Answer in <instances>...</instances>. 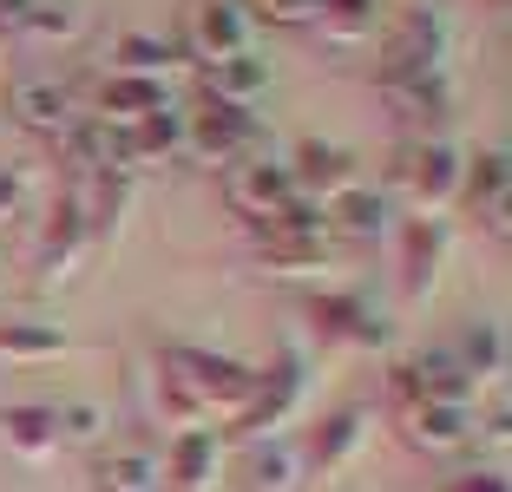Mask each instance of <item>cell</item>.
<instances>
[{
	"label": "cell",
	"mask_w": 512,
	"mask_h": 492,
	"mask_svg": "<svg viewBox=\"0 0 512 492\" xmlns=\"http://www.w3.org/2000/svg\"><path fill=\"white\" fill-rule=\"evenodd\" d=\"M309 322H316L329 342H348V348H381L388 342V315H381L368 296H355V289L309 296Z\"/></svg>",
	"instance_id": "cell-11"
},
{
	"label": "cell",
	"mask_w": 512,
	"mask_h": 492,
	"mask_svg": "<svg viewBox=\"0 0 512 492\" xmlns=\"http://www.w3.org/2000/svg\"><path fill=\"white\" fill-rule=\"evenodd\" d=\"M92 492H158V453L151 447H99L92 453Z\"/></svg>",
	"instance_id": "cell-22"
},
{
	"label": "cell",
	"mask_w": 512,
	"mask_h": 492,
	"mask_svg": "<svg viewBox=\"0 0 512 492\" xmlns=\"http://www.w3.org/2000/svg\"><path fill=\"white\" fill-rule=\"evenodd\" d=\"M440 263H447V230L434 217L401 224V237H394V283H401V296H427L440 283Z\"/></svg>",
	"instance_id": "cell-12"
},
{
	"label": "cell",
	"mask_w": 512,
	"mask_h": 492,
	"mask_svg": "<svg viewBox=\"0 0 512 492\" xmlns=\"http://www.w3.org/2000/svg\"><path fill=\"white\" fill-rule=\"evenodd\" d=\"M178 151H184V119L178 112H151V119L112 132V158L119 164H165V158H178Z\"/></svg>",
	"instance_id": "cell-19"
},
{
	"label": "cell",
	"mask_w": 512,
	"mask_h": 492,
	"mask_svg": "<svg viewBox=\"0 0 512 492\" xmlns=\"http://www.w3.org/2000/svg\"><path fill=\"white\" fill-rule=\"evenodd\" d=\"M0 440L20 453V460H40V453L60 447V427H53V407L27 401V407H0Z\"/></svg>",
	"instance_id": "cell-26"
},
{
	"label": "cell",
	"mask_w": 512,
	"mask_h": 492,
	"mask_svg": "<svg viewBox=\"0 0 512 492\" xmlns=\"http://www.w3.org/2000/svg\"><path fill=\"white\" fill-rule=\"evenodd\" d=\"M243 14H263L270 27H309L316 0H243Z\"/></svg>",
	"instance_id": "cell-32"
},
{
	"label": "cell",
	"mask_w": 512,
	"mask_h": 492,
	"mask_svg": "<svg viewBox=\"0 0 512 492\" xmlns=\"http://www.w3.org/2000/svg\"><path fill=\"white\" fill-rule=\"evenodd\" d=\"M440 66H447V20L427 14V7L394 20L388 40H381V86H407V79H427Z\"/></svg>",
	"instance_id": "cell-5"
},
{
	"label": "cell",
	"mask_w": 512,
	"mask_h": 492,
	"mask_svg": "<svg viewBox=\"0 0 512 492\" xmlns=\"http://www.w3.org/2000/svg\"><path fill=\"white\" fill-rule=\"evenodd\" d=\"M230 486L237 492H296L302 486V453L283 440H243L237 460H230Z\"/></svg>",
	"instance_id": "cell-13"
},
{
	"label": "cell",
	"mask_w": 512,
	"mask_h": 492,
	"mask_svg": "<svg viewBox=\"0 0 512 492\" xmlns=\"http://www.w3.org/2000/svg\"><path fill=\"white\" fill-rule=\"evenodd\" d=\"M14 210H20V178H14V171H0V224H7Z\"/></svg>",
	"instance_id": "cell-35"
},
{
	"label": "cell",
	"mask_w": 512,
	"mask_h": 492,
	"mask_svg": "<svg viewBox=\"0 0 512 492\" xmlns=\"http://www.w3.org/2000/svg\"><path fill=\"white\" fill-rule=\"evenodd\" d=\"M60 138V158H66V171H73V178H99V171H112V132L106 125H66V132H53Z\"/></svg>",
	"instance_id": "cell-27"
},
{
	"label": "cell",
	"mask_w": 512,
	"mask_h": 492,
	"mask_svg": "<svg viewBox=\"0 0 512 492\" xmlns=\"http://www.w3.org/2000/svg\"><path fill=\"white\" fill-rule=\"evenodd\" d=\"M460 164L467 158H460L447 138H401L394 158H388V184L427 217V210H440L453 191H460Z\"/></svg>",
	"instance_id": "cell-4"
},
{
	"label": "cell",
	"mask_w": 512,
	"mask_h": 492,
	"mask_svg": "<svg viewBox=\"0 0 512 492\" xmlns=\"http://www.w3.org/2000/svg\"><path fill=\"white\" fill-rule=\"evenodd\" d=\"M184 151H197L204 164H237L243 151H256V119L237 105H197L184 119Z\"/></svg>",
	"instance_id": "cell-9"
},
{
	"label": "cell",
	"mask_w": 512,
	"mask_h": 492,
	"mask_svg": "<svg viewBox=\"0 0 512 492\" xmlns=\"http://www.w3.org/2000/svg\"><path fill=\"white\" fill-rule=\"evenodd\" d=\"M381 92H388L394 119L407 125V138H440V125H447V112H453V92H447L440 73L407 79V86H381Z\"/></svg>",
	"instance_id": "cell-18"
},
{
	"label": "cell",
	"mask_w": 512,
	"mask_h": 492,
	"mask_svg": "<svg viewBox=\"0 0 512 492\" xmlns=\"http://www.w3.org/2000/svg\"><path fill=\"white\" fill-rule=\"evenodd\" d=\"M53 427H60V447H99L106 440V407L99 401H60L53 407Z\"/></svg>",
	"instance_id": "cell-30"
},
{
	"label": "cell",
	"mask_w": 512,
	"mask_h": 492,
	"mask_svg": "<svg viewBox=\"0 0 512 492\" xmlns=\"http://www.w3.org/2000/svg\"><path fill=\"white\" fill-rule=\"evenodd\" d=\"M224 204L237 210L250 230H270L276 217L302 204V191L289 184V171L270 158V151H243L237 164H224Z\"/></svg>",
	"instance_id": "cell-2"
},
{
	"label": "cell",
	"mask_w": 512,
	"mask_h": 492,
	"mask_svg": "<svg viewBox=\"0 0 512 492\" xmlns=\"http://www.w3.org/2000/svg\"><path fill=\"white\" fill-rule=\"evenodd\" d=\"M184 66V53H178V40H158V33H119L112 40V73H132V79H165V73H178Z\"/></svg>",
	"instance_id": "cell-24"
},
{
	"label": "cell",
	"mask_w": 512,
	"mask_h": 492,
	"mask_svg": "<svg viewBox=\"0 0 512 492\" xmlns=\"http://www.w3.org/2000/svg\"><path fill=\"white\" fill-rule=\"evenodd\" d=\"M33 7H40V0H0V27H20Z\"/></svg>",
	"instance_id": "cell-36"
},
{
	"label": "cell",
	"mask_w": 512,
	"mask_h": 492,
	"mask_svg": "<svg viewBox=\"0 0 512 492\" xmlns=\"http://www.w3.org/2000/svg\"><path fill=\"white\" fill-rule=\"evenodd\" d=\"M316 27H329L335 40H362L375 27V0H316Z\"/></svg>",
	"instance_id": "cell-31"
},
{
	"label": "cell",
	"mask_w": 512,
	"mask_h": 492,
	"mask_svg": "<svg viewBox=\"0 0 512 492\" xmlns=\"http://www.w3.org/2000/svg\"><path fill=\"white\" fill-rule=\"evenodd\" d=\"M296 394H302V361L283 348L270 374H256V394H250V407L237 414V427H230V433H237V440H270V433L296 414Z\"/></svg>",
	"instance_id": "cell-8"
},
{
	"label": "cell",
	"mask_w": 512,
	"mask_h": 492,
	"mask_svg": "<svg viewBox=\"0 0 512 492\" xmlns=\"http://www.w3.org/2000/svg\"><path fill=\"white\" fill-rule=\"evenodd\" d=\"M92 105H99V119H112V125H138V119H151V112H171V86L165 79L106 73L99 92H92Z\"/></svg>",
	"instance_id": "cell-17"
},
{
	"label": "cell",
	"mask_w": 512,
	"mask_h": 492,
	"mask_svg": "<svg viewBox=\"0 0 512 492\" xmlns=\"http://www.w3.org/2000/svg\"><path fill=\"white\" fill-rule=\"evenodd\" d=\"M178 53L197 66H224L237 53H250V14H243V0H191L184 7Z\"/></svg>",
	"instance_id": "cell-7"
},
{
	"label": "cell",
	"mask_w": 512,
	"mask_h": 492,
	"mask_svg": "<svg viewBox=\"0 0 512 492\" xmlns=\"http://www.w3.org/2000/svg\"><path fill=\"white\" fill-rule=\"evenodd\" d=\"M256 263L276 276H316L329 263V230H322L316 204H296L289 217H276L270 230H256Z\"/></svg>",
	"instance_id": "cell-6"
},
{
	"label": "cell",
	"mask_w": 512,
	"mask_h": 492,
	"mask_svg": "<svg viewBox=\"0 0 512 492\" xmlns=\"http://www.w3.org/2000/svg\"><path fill=\"white\" fill-rule=\"evenodd\" d=\"M316 210H322V230L329 237H381L388 230V191L381 184H342Z\"/></svg>",
	"instance_id": "cell-15"
},
{
	"label": "cell",
	"mask_w": 512,
	"mask_h": 492,
	"mask_svg": "<svg viewBox=\"0 0 512 492\" xmlns=\"http://www.w3.org/2000/svg\"><path fill=\"white\" fill-rule=\"evenodd\" d=\"M401 368H407V381H414L421 401H440V407H467L473 401V381H467V368L453 361V348H421V355L401 361Z\"/></svg>",
	"instance_id": "cell-21"
},
{
	"label": "cell",
	"mask_w": 512,
	"mask_h": 492,
	"mask_svg": "<svg viewBox=\"0 0 512 492\" xmlns=\"http://www.w3.org/2000/svg\"><path fill=\"white\" fill-rule=\"evenodd\" d=\"M453 361H460V368H467V381L480 388L486 374L506 368V335H499V328H467V335L453 342Z\"/></svg>",
	"instance_id": "cell-29"
},
{
	"label": "cell",
	"mask_w": 512,
	"mask_h": 492,
	"mask_svg": "<svg viewBox=\"0 0 512 492\" xmlns=\"http://www.w3.org/2000/svg\"><path fill=\"white\" fill-rule=\"evenodd\" d=\"M388 401H394V427H401L407 447L421 453H460L473 447V407H440V401H421L414 394V381H407V368L388 374Z\"/></svg>",
	"instance_id": "cell-3"
},
{
	"label": "cell",
	"mask_w": 512,
	"mask_h": 492,
	"mask_svg": "<svg viewBox=\"0 0 512 492\" xmlns=\"http://www.w3.org/2000/svg\"><path fill=\"white\" fill-rule=\"evenodd\" d=\"M289 171V184H322V191H342V184H355V158H348L342 145H322V138H302L296 145V158L283 164Z\"/></svg>",
	"instance_id": "cell-25"
},
{
	"label": "cell",
	"mask_w": 512,
	"mask_h": 492,
	"mask_svg": "<svg viewBox=\"0 0 512 492\" xmlns=\"http://www.w3.org/2000/svg\"><path fill=\"white\" fill-rule=\"evenodd\" d=\"M158 368H165V394L178 407V420H197L224 407V414H243L256 394V368L217 355V348H191V342H165L158 348Z\"/></svg>",
	"instance_id": "cell-1"
},
{
	"label": "cell",
	"mask_w": 512,
	"mask_h": 492,
	"mask_svg": "<svg viewBox=\"0 0 512 492\" xmlns=\"http://www.w3.org/2000/svg\"><path fill=\"white\" fill-rule=\"evenodd\" d=\"M263 92H270V73H263L256 53H237V60H224V66H204V99H211V105H237V112H250Z\"/></svg>",
	"instance_id": "cell-23"
},
{
	"label": "cell",
	"mask_w": 512,
	"mask_h": 492,
	"mask_svg": "<svg viewBox=\"0 0 512 492\" xmlns=\"http://www.w3.org/2000/svg\"><path fill=\"white\" fill-rule=\"evenodd\" d=\"M460 178H467L473 191V210H480V224L493 230V237H506V184H512V158L499 145L473 151V164H460Z\"/></svg>",
	"instance_id": "cell-20"
},
{
	"label": "cell",
	"mask_w": 512,
	"mask_h": 492,
	"mask_svg": "<svg viewBox=\"0 0 512 492\" xmlns=\"http://www.w3.org/2000/svg\"><path fill=\"white\" fill-rule=\"evenodd\" d=\"M362 440H368V414H362V407H335V414L316 427V440H309L302 479H329V473H342V466L355 460V447H362Z\"/></svg>",
	"instance_id": "cell-16"
},
{
	"label": "cell",
	"mask_w": 512,
	"mask_h": 492,
	"mask_svg": "<svg viewBox=\"0 0 512 492\" xmlns=\"http://www.w3.org/2000/svg\"><path fill=\"white\" fill-rule=\"evenodd\" d=\"M20 27H27L33 40H66V33H73V7H46V0H40Z\"/></svg>",
	"instance_id": "cell-33"
},
{
	"label": "cell",
	"mask_w": 512,
	"mask_h": 492,
	"mask_svg": "<svg viewBox=\"0 0 512 492\" xmlns=\"http://www.w3.org/2000/svg\"><path fill=\"white\" fill-rule=\"evenodd\" d=\"M224 473V440L211 427H184L158 460V492H211Z\"/></svg>",
	"instance_id": "cell-10"
},
{
	"label": "cell",
	"mask_w": 512,
	"mask_h": 492,
	"mask_svg": "<svg viewBox=\"0 0 512 492\" xmlns=\"http://www.w3.org/2000/svg\"><path fill=\"white\" fill-rule=\"evenodd\" d=\"M447 492H512V486H506V473H467V479H453Z\"/></svg>",
	"instance_id": "cell-34"
},
{
	"label": "cell",
	"mask_w": 512,
	"mask_h": 492,
	"mask_svg": "<svg viewBox=\"0 0 512 492\" xmlns=\"http://www.w3.org/2000/svg\"><path fill=\"white\" fill-rule=\"evenodd\" d=\"M66 335L46 322H0V361H60Z\"/></svg>",
	"instance_id": "cell-28"
},
{
	"label": "cell",
	"mask_w": 512,
	"mask_h": 492,
	"mask_svg": "<svg viewBox=\"0 0 512 492\" xmlns=\"http://www.w3.org/2000/svg\"><path fill=\"white\" fill-rule=\"evenodd\" d=\"M7 119L20 132H66L73 125V86L66 79H14L7 86Z\"/></svg>",
	"instance_id": "cell-14"
}]
</instances>
